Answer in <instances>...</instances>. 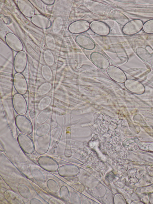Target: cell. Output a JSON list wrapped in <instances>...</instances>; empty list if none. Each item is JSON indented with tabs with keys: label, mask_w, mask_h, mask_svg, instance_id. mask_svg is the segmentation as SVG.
<instances>
[{
	"label": "cell",
	"mask_w": 153,
	"mask_h": 204,
	"mask_svg": "<svg viewBox=\"0 0 153 204\" xmlns=\"http://www.w3.org/2000/svg\"><path fill=\"white\" fill-rule=\"evenodd\" d=\"M52 98L49 96H45L41 98L37 105V108L40 111H43L47 109L51 105Z\"/></svg>",
	"instance_id": "cell-10"
},
{
	"label": "cell",
	"mask_w": 153,
	"mask_h": 204,
	"mask_svg": "<svg viewBox=\"0 0 153 204\" xmlns=\"http://www.w3.org/2000/svg\"><path fill=\"white\" fill-rule=\"evenodd\" d=\"M4 197L9 203L13 204H21L22 201L20 198L15 193L7 191L4 193Z\"/></svg>",
	"instance_id": "cell-8"
},
{
	"label": "cell",
	"mask_w": 153,
	"mask_h": 204,
	"mask_svg": "<svg viewBox=\"0 0 153 204\" xmlns=\"http://www.w3.org/2000/svg\"><path fill=\"white\" fill-rule=\"evenodd\" d=\"M41 74L43 78L47 81L50 82L53 78V74L51 68L48 66H43L41 70Z\"/></svg>",
	"instance_id": "cell-12"
},
{
	"label": "cell",
	"mask_w": 153,
	"mask_h": 204,
	"mask_svg": "<svg viewBox=\"0 0 153 204\" xmlns=\"http://www.w3.org/2000/svg\"><path fill=\"white\" fill-rule=\"evenodd\" d=\"M14 86L18 93L22 95L25 94L27 91L28 86L24 76L21 73H16L13 77Z\"/></svg>",
	"instance_id": "cell-6"
},
{
	"label": "cell",
	"mask_w": 153,
	"mask_h": 204,
	"mask_svg": "<svg viewBox=\"0 0 153 204\" xmlns=\"http://www.w3.org/2000/svg\"><path fill=\"white\" fill-rule=\"evenodd\" d=\"M50 112L47 110L42 111L38 115L36 118L37 123L42 124L45 123L48 118Z\"/></svg>",
	"instance_id": "cell-13"
},
{
	"label": "cell",
	"mask_w": 153,
	"mask_h": 204,
	"mask_svg": "<svg viewBox=\"0 0 153 204\" xmlns=\"http://www.w3.org/2000/svg\"><path fill=\"white\" fill-rule=\"evenodd\" d=\"M37 162L41 167L48 171L56 172L59 168L58 163L53 159L49 156H41L38 159Z\"/></svg>",
	"instance_id": "cell-5"
},
{
	"label": "cell",
	"mask_w": 153,
	"mask_h": 204,
	"mask_svg": "<svg viewBox=\"0 0 153 204\" xmlns=\"http://www.w3.org/2000/svg\"><path fill=\"white\" fill-rule=\"evenodd\" d=\"M12 103L15 110L19 115H24L27 112V103L22 95L15 94L13 98Z\"/></svg>",
	"instance_id": "cell-2"
},
{
	"label": "cell",
	"mask_w": 153,
	"mask_h": 204,
	"mask_svg": "<svg viewBox=\"0 0 153 204\" xmlns=\"http://www.w3.org/2000/svg\"><path fill=\"white\" fill-rule=\"evenodd\" d=\"M47 185L48 189L53 193H56L59 191V187L58 184L53 179H48L47 182Z\"/></svg>",
	"instance_id": "cell-16"
},
{
	"label": "cell",
	"mask_w": 153,
	"mask_h": 204,
	"mask_svg": "<svg viewBox=\"0 0 153 204\" xmlns=\"http://www.w3.org/2000/svg\"><path fill=\"white\" fill-rule=\"evenodd\" d=\"M60 196L64 200H67L68 198V192L66 187L65 186L61 187L59 191Z\"/></svg>",
	"instance_id": "cell-17"
},
{
	"label": "cell",
	"mask_w": 153,
	"mask_h": 204,
	"mask_svg": "<svg viewBox=\"0 0 153 204\" xmlns=\"http://www.w3.org/2000/svg\"><path fill=\"white\" fill-rule=\"evenodd\" d=\"M31 173L33 177L36 181L39 182H42L45 181L44 176L39 170L34 168L32 170Z\"/></svg>",
	"instance_id": "cell-14"
},
{
	"label": "cell",
	"mask_w": 153,
	"mask_h": 204,
	"mask_svg": "<svg viewBox=\"0 0 153 204\" xmlns=\"http://www.w3.org/2000/svg\"><path fill=\"white\" fill-rule=\"evenodd\" d=\"M15 122L17 127L22 133L29 135L32 133V124L30 120L24 115H17L15 119Z\"/></svg>",
	"instance_id": "cell-3"
},
{
	"label": "cell",
	"mask_w": 153,
	"mask_h": 204,
	"mask_svg": "<svg viewBox=\"0 0 153 204\" xmlns=\"http://www.w3.org/2000/svg\"><path fill=\"white\" fill-rule=\"evenodd\" d=\"M50 129L51 126L49 124H43L36 130V135L39 136H44L50 131Z\"/></svg>",
	"instance_id": "cell-15"
},
{
	"label": "cell",
	"mask_w": 153,
	"mask_h": 204,
	"mask_svg": "<svg viewBox=\"0 0 153 204\" xmlns=\"http://www.w3.org/2000/svg\"><path fill=\"white\" fill-rule=\"evenodd\" d=\"M17 141L20 147L25 153L30 154L34 151V143L27 135L23 133L19 134L17 137Z\"/></svg>",
	"instance_id": "cell-4"
},
{
	"label": "cell",
	"mask_w": 153,
	"mask_h": 204,
	"mask_svg": "<svg viewBox=\"0 0 153 204\" xmlns=\"http://www.w3.org/2000/svg\"><path fill=\"white\" fill-rule=\"evenodd\" d=\"M30 204H43V203L39 199L36 198L31 199L30 202Z\"/></svg>",
	"instance_id": "cell-19"
},
{
	"label": "cell",
	"mask_w": 153,
	"mask_h": 204,
	"mask_svg": "<svg viewBox=\"0 0 153 204\" xmlns=\"http://www.w3.org/2000/svg\"><path fill=\"white\" fill-rule=\"evenodd\" d=\"M45 55V61L50 65H52L53 63V59L52 55L49 52H47Z\"/></svg>",
	"instance_id": "cell-18"
},
{
	"label": "cell",
	"mask_w": 153,
	"mask_h": 204,
	"mask_svg": "<svg viewBox=\"0 0 153 204\" xmlns=\"http://www.w3.org/2000/svg\"><path fill=\"white\" fill-rule=\"evenodd\" d=\"M52 87V84L49 82L44 83L38 87L37 90V94L40 96L45 95L50 92Z\"/></svg>",
	"instance_id": "cell-9"
},
{
	"label": "cell",
	"mask_w": 153,
	"mask_h": 204,
	"mask_svg": "<svg viewBox=\"0 0 153 204\" xmlns=\"http://www.w3.org/2000/svg\"><path fill=\"white\" fill-rule=\"evenodd\" d=\"M26 57L23 52L18 54L15 58L14 68L17 73H21L24 71L26 66Z\"/></svg>",
	"instance_id": "cell-7"
},
{
	"label": "cell",
	"mask_w": 153,
	"mask_h": 204,
	"mask_svg": "<svg viewBox=\"0 0 153 204\" xmlns=\"http://www.w3.org/2000/svg\"><path fill=\"white\" fill-rule=\"evenodd\" d=\"M35 149L39 154H43L47 152L50 147L51 136L49 132L45 135L39 136L36 135L34 138Z\"/></svg>",
	"instance_id": "cell-1"
},
{
	"label": "cell",
	"mask_w": 153,
	"mask_h": 204,
	"mask_svg": "<svg viewBox=\"0 0 153 204\" xmlns=\"http://www.w3.org/2000/svg\"><path fill=\"white\" fill-rule=\"evenodd\" d=\"M17 190L19 194L24 198L28 199L31 196V193L30 189L24 184H19L18 186Z\"/></svg>",
	"instance_id": "cell-11"
}]
</instances>
